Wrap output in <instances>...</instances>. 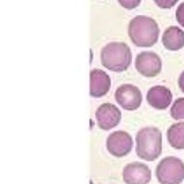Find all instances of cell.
Instances as JSON below:
<instances>
[{
    "label": "cell",
    "mask_w": 184,
    "mask_h": 184,
    "mask_svg": "<svg viewBox=\"0 0 184 184\" xmlns=\"http://www.w3.org/2000/svg\"><path fill=\"white\" fill-rule=\"evenodd\" d=\"M178 87L182 90V93H184V71L181 73V75L178 78Z\"/></svg>",
    "instance_id": "obj_18"
},
{
    "label": "cell",
    "mask_w": 184,
    "mask_h": 184,
    "mask_svg": "<svg viewBox=\"0 0 184 184\" xmlns=\"http://www.w3.org/2000/svg\"><path fill=\"white\" fill-rule=\"evenodd\" d=\"M176 20L184 28V2H182L176 9Z\"/></svg>",
    "instance_id": "obj_17"
},
{
    "label": "cell",
    "mask_w": 184,
    "mask_h": 184,
    "mask_svg": "<svg viewBox=\"0 0 184 184\" xmlns=\"http://www.w3.org/2000/svg\"><path fill=\"white\" fill-rule=\"evenodd\" d=\"M136 68L141 75L153 78L161 72L162 60L153 51H144L139 53L136 58Z\"/></svg>",
    "instance_id": "obj_7"
},
{
    "label": "cell",
    "mask_w": 184,
    "mask_h": 184,
    "mask_svg": "<svg viewBox=\"0 0 184 184\" xmlns=\"http://www.w3.org/2000/svg\"><path fill=\"white\" fill-rule=\"evenodd\" d=\"M147 102L148 104L158 110L167 109L172 101V94L169 88L164 86H154L147 92Z\"/></svg>",
    "instance_id": "obj_11"
},
{
    "label": "cell",
    "mask_w": 184,
    "mask_h": 184,
    "mask_svg": "<svg viewBox=\"0 0 184 184\" xmlns=\"http://www.w3.org/2000/svg\"><path fill=\"white\" fill-rule=\"evenodd\" d=\"M132 61L130 46L123 42L108 43L101 50V63L105 68L113 72H123L129 68Z\"/></svg>",
    "instance_id": "obj_3"
},
{
    "label": "cell",
    "mask_w": 184,
    "mask_h": 184,
    "mask_svg": "<svg viewBox=\"0 0 184 184\" xmlns=\"http://www.w3.org/2000/svg\"><path fill=\"white\" fill-rule=\"evenodd\" d=\"M95 117L100 129L108 131L119 124L122 118V112L115 104L103 103L96 109Z\"/></svg>",
    "instance_id": "obj_8"
},
{
    "label": "cell",
    "mask_w": 184,
    "mask_h": 184,
    "mask_svg": "<svg viewBox=\"0 0 184 184\" xmlns=\"http://www.w3.org/2000/svg\"><path fill=\"white\" fill-rule=\"evenodd\" d=\"M170 116L175 120H184V97H178L170 108Z\"/></svg>",
    "instance_id": "obj_14"
},
{
    "label": "cell",
    "mask_w": 184,
    "mask_h": 184,
    "mask_svg": "<svg viewBox=\"0 0 184 184\" xmlns=\"http://www.w3.org/2000/svg\"><path fill=\"white\" fill-rule=\"evenodd\" d=\"M118 2L125 9H134L140 5L141 0H118Z\"/></svg>",
    "instance_id": "obj_15"
},
{
    "label": "cell",
    "mask_w": 184,
    "mask_h": 184,
    "mask_svg": "<svg viewBox=\"0 0 184 184\" xmlns=\"http://www.w3.org/2000/svg\"><path fill=\"white\" fill-rule=\"evenodd\" d=\"M168 143L175 150H184V122L175 123L167 131Z\"/></svg>",
    "instance_id": "obj_13"
},
{
    "label": "cell",
    "mask_w": 184,
    "mask_h": 184,
    "mask_svg": "<svg viewBox=\"0 0 184 184\" xmlns=\"http://www.w3.org/2000/svg\"><path fill=\"white\" fill-rule=\"evenodd\" d=\"M136 153L145 161H154L162 152V134L155 126H146L136 136Z\"/></svg>",
    "instance_id": "obj_2"
},
{
    "label": "cell",
    "mask_w": 184,
    "mask_h": 184,
    "mask_svg": "<svg viewBox=\"0 0 184 184\" xmlns=\"http://www.w3.org/2000/svg\"><path fill=\"white\" fill-rule=\"evenodd\" d=\"M177 1L178 0H154L155 5L163 9H169L171 7H174L177 4Z\"/></svg>",
    "instance_id": "obj_16"
},
{
    "label": "cell",
    "mask_w": 184,
    "mask_h": 184,
    "mask_svg": "<svg viewBox=\"0 0 184 184\" xmlns=\"http://www.w3.org/2000/svg\"><path fill=\"white\" fill-rule=\"evenodd\" d=\"M129 37L138 48L153 46L159 40V28L156 21L146 15H138L129 23Z\"/></svg>",
    "instance_id": "obj_1"
},
{
    "label": "cell",
    "mask_w": 184,
    "mask_h": 184,
    "mask_svg": "<svg viewBox=\"0 0 184 184\" xmlns=\"http://www.w3.org/2000/svg\"><path fill=\"white\" fill-rule=\"evenodd\" d=\"M162 44L167 50L177 51L184 46V31L176 26H171L164 30Z\"/></svg>",
    "instance_id": "obj_12"
},
{
    "label": "cell",
    "mask_w": 184,
    "mask_h": 184,
    "mask_svg": "<svg viewBox=\"0 0 184 184\" xmlns=\"http://www.w3.org/2000/svg\"><path fill=\"white\" fill-rule=\"evenodd\" d=\"M111 87L110 77L100 68H94L90 71V96L99 99L107 95Z\"/></svg>",
    "instance_id": "obj_10"
},
{
    "label": "cell",
    "mask_w": 184,
    "mask_h": 184,
    "mask_svg": "<svg viewBox=\"0 0 184 184\" xmlns=\"http://www.w3.org/2000/svg\"><path fill=\"white\" fill-rule=\"evenodd\" d=\"M152 178V171L148 166L141 162L126 164L123 169L125 184H148Z\"/></svg>",
    "instance_id": "obj_9"
},
{
    "label": "cell",
    "mask_w": 184,
    "mask_h": 184,
    "mask_svg": "<svg viewBox=\"0 0 184 184\" xmlns=\"http://www.w3.org/2000/svg\"><path fill=\"white\" fill-rule=\"evenodd\" d=\"M133 140L125 131H115L107 139V150L115 158H123L132 151Z\"/></svg>",
    "instance_id": "obj_6"
},
{
    "label": "cell",
    "mask_w": 184,
    "mask_h": 184,
    "mask_svg": "<svg viewBox=\"0 0 184 184\" xmlns=\"http://www.w3.org/2000/svg\"><path fill=\"white\" fill-rule=\"evenodd\" d=\"M115 99L123 109L133 111L140 107L143 102V95L138 87L130 84H125V85L119 86L116 89Z\"/></svg>",
    "instance_id": "obj_5"
},
{
    "label": "cell",
    "mask_w": 184,
    "mask_h": 184,
    "mask_svg": "<svg viewBox=\"0 0 184 184\" xmlns=\"http://www.w3.org/2000/svg\"><path fill=\"white\" fill-rule=\"evenodd\" d=\"M155 175L160 184H181L184 179V162L175 156H167L156 166Z\"/></svg>",
    "instance_id": "obj_4"
}]
</instances>
